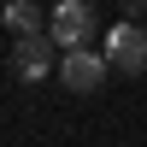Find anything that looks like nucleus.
Wrapping results in <instances>:
<instances>
[{
    "label": "nucleus",
    "mask_w": 147,
    "mask_h": 147,
    "mask_svg": "<svg viewBox=\"0 0 147 147\" xmlns=\"http://www.w3.org/2000/svg\"><path fill=\"white\" fill-rule=\"evenodd\" d=\"M47 35H53L59 53L88 47V35H94V6H88V0H59V6L47 12Z\"/></svg>",
    "instance_id": "obj_1"
},
{
    "label": "nucleus",
    "mask_w": 147,
    "mask_h": 147,
    "mask_svg": "<svg viewBox=\"0 0 147 147\" xmlns=\"http://www.w3.org/2000/svg\"><path fill=\"white\" fill-rule=\"evenodd\" d=\"M100 53H106V65H112V71L141 77V71H147V30H141V24H112Z\"/></svg>",
    "instance_id": "obj_2"
},
{
    "label": "nucleus",
    "mask_w": 147,
    "mask_h": 147,
    "mask_svg": "<svg viewBox=\"0 0 147 147\" xmlns=\"http://www.w3.org/2000/svg\"><path fill=\"white\" fill-rule=\"evenodd\" d=\"M106 71H112V65H106V53H94V47H77V53L59 59V82H65L71 94H94L106 82Z\"/></svg>",
    "instance_id": "obj_3"
},
{
    "label": "nucleus",
    "mask_w": 147,
    "mask_h": 147,
    "mask_svg": "<svg viewBox=\"0 0 147 147\" xmlns=\"http://www.w3.org/2000/svg\"><path fill=\"white\" fill-rule=\"evenodd\" d=\"M59 59H65V53L53 47V35H24V41H12V71H18L24 82H41Z\"/></svg>",
    "instance_id": "obj_4"
},
{
    "label": "nucleus",
    "mask_w": 147,
    "mask_h": 147,
    "mask_svg": "<svg viewBox=\"0 0 147 147\" xmlns=\"http://www.w3.org/2000/svg\"><path fill=\"white\" fill-rule=\"evenodd\" d=\"M0 18H6V30L18 35V41H24V35H47V12L35 6V0H12Z\"/></svg>",
    "instance_id": "obj_5"
},
{
    "label": "nucleus",
    "mask_w": 147,
    "mask_h": 147,
    "mask_svg": "<svg viewBox=\"0 0 147 147\" xmlns=\"http://www.w3.org/2000/svg\"><path fill=\"white\" fill-rule=\"evenodd\" d=\"M124 12H129L124 24H141V18H147V0H124Z\"/></svg>",
    "instance_id": "obj_6"
},
{
    "label": "nucleus",
    "mask_w": 147,
    "mask_h": 147,
    "mask_svg": "<svg viewBox=\"0 0 147 147\" xmlns=\"http://www.w3.org/2000/svg\"><path fill=\"white\" fill-rule=\"evenodd\" d=\"M6 6H12V0H0V12H6Z\"/></svg>",
    "instance_id": "obj_7"
},
{
    "label": "nucleus",
    "mask_w": 147,
    "mask_h": 147,
    "mask_svg": "<svg viewBox=\"0 0 147 147\" xmlns=\"http://www.w3.org/2000/svg\"><path fill=\"white\" fill-rule=\"evenodd\" d=\"M88 6H94V0H88Z\"/></svg>",
    "instance_id": "obj_8"
}]
</instances>
